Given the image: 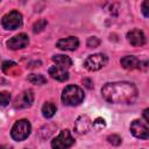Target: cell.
I'll return each mask as SVG.
<instances>
[{
  "instance_id": "obj_1",
  "label": "cell",
  "mask_w": 149,
  "mask_h": 149,
  "mask_svg": "<svg viewBox=\"0 0 149 149\" xmlns=\"http://www.w3.org/2000/svg\"><path fill=\"white\" fill-rule=\"evenodd\" d=\"M101 94L111 104H133L137 98V88L129 81L107 83L102 86Z\"/></svg>"
},
{
  "instance_id": "obj_2",
  "label": "cell",
  "mask_w": 149,
  "mask_h": 149,
  "mask_svg": "<svg viewBox=\"0 0 149 149\" xmlns=\"http://www.w3.org/2000/svg\"><path fill=\"white\" fill-rule=\"evenodd\" d=\"M84 92L79 86L68 85L62 93V101L66 106H77L84 100Z\"/></svg>"
},
{
  "instance_id": "obj_3",
  "label": "cell",
  "mask_w": 149,
  "mask_h": 149,
  "mask_svg": "<svg viewBox=\"0 0 149 149\" xmlns=\"http://www.w3.org/2000/svg\"><path fill=\"white\" fill-rule=\"evenodd\" d=\"M30 132H31L30 122L26 119H21L19 121H16L14 123V126L12 127L10 136L15 141H23L30 135Z\"/></svg>"
},
{
  "instance_id": "obj_4",
  "label": "cell",
  "mask_w": 149,
  "mask_h": 149,
  "mask_svg": "<svg viewBox=\"0 0 149 149\" xmlns=\"http://www.w3.org/2000/svg\"><path fill=\"white\" fill-rule=\"evenodd\" d=\"M73 144H74V139L71 136V133L68 129L61 130V133L51 141L52 149H69Z\"/></svg>"
},
{
  "instance_id": "obj_5",
  "label": "cell",
  "mask_w": 149,
  "mask_h": 149,
  "mask_svg": "<svg viewBox=\"0 0 149 149\" xmlns=\"http://www.w3.org/2000/svg\"><path fill=\"white\" fill-rule=\"evenodd\" d=\"M1 24L7 30H14L22 26V15L17 10H12L3 15L1 20Z\"/></svg>"
},
{
  "instance_id": "obj_6",
  "label": "cell",
  "mask_w": 149,
  "mask_h": 149,
  "mask_svg": "<svg viewBox=\"0 0 149 149\" xmlns=\"http://www.w3.org/2000/svg\"><path fill=\"white\" fill-rule=\"evenodd\" d=\"M107 56L104 54H94V55H90L85 62H84V66L88 70V71H98L101 68H104L107 64Z\"/></svg>"
},
{
  "instance_id": "obj_7",
  "label": "cell",
  "mask_w": 149,
  "mask_h": 149,
  "mask_svg": "<svg viewBox=\"0 0 149 149\" xmlns=\"http://www.w3.org/2000/svg\"><path fill=\"white\" fill-rule=\"evenodd\" d=\"M130 132L135 137L141 140H147L149 137V128L147 126V122H143L141 120H134L130 123Z\"/></svg>"
},
{
  "instance_id": "obj_8",
  "label": "cell",
  "mask_w": 149,
  "mask_h": 149,
  "mask_svg": "<svg viewBox=\"0 0 149 149\" xmlns=\"http://www.w3.org/2000/svg\"><path fill=\"white\" fill-rule=\"evenodd\" d=\"M34 101V92L31 90H26L21 94H19L14 100L15 108H27L30 107Z\"/></svg>"
},
{
  "instance_id": "obj_9",
  "label": "cell",
  "mask_w": 149,
  "mask_h": 149,
  "mask_svg": "<svg viewBox=\"0 0 149 149\" xmlns=\"http://www.w3.org/2000/svg\"><path fill=\"white\" fill-rule=\"evenodd\" d=\"M29 43V38H28V35L24 34V33H21L12 38H9L7 41V47L8 49L10 50H19V49H22L24 47H27Z\"/></svg>"
},
{
  "instance_id": "obj_10",
  "label": "cell",
  "mask_w": 149,
  "mask_h": 149,
  "mask_svg": "<svg viewBox=\"0 0 149 149\" xmlns=\"http://www.w3.org/2000/svg\"><path fill=\"white\" fill-rule=\"evenodd\" d=\"M127 38L133 47H142L146 43V35L140 29H132L127 33Z\"/></svg>"
},
{
  "instance_id": "obj_11",
  "label": "cell",
  "mask_w": 149,
  "mask_h": 149,
  "mask_svg": "<svg viewBox=\"0 0 149 149\" xmlns=\"http://www.w3.org/2000/svg\"><path fill=\"white\" fill-rule=\"evenodd\" d=\"M92 127V121L87 115H80L74 121V130L78 134H85L87 133Z\"/></svg>"
},
{
  "instance_id": "obj_12",
  "label": "cell",
  "mask_w": 149,
  "mask_h": 149,
  "mask_svg": "<svg viewBox=\"0 0 149 149\" xmlns=\"http://www.w3.org/2000/svg\"><path fill=\"white\" fill-rule=\"evenodd\" d=\"M79 45V41L77 37L74 36H70V37H65V38H61L57 42V47L61 50H76Z\"/></svg>"
},
{
  "instance_id": "obj_13",
  "label": "cell",
  "mask_w": 149,
  "mask_h": 149,
  "mask_svg": "<svg viewBox=\"0 0 149 149\" xmlns=\"http://www.w3.org/2000/svg\"><path fill=\"white\" fill-rule=\"evenodd\" d=\"M48 72H49L51 78H54V79H56L58 81H65V80L69 79L68 71L62 69V68H59V66H57V65H52L51 68H49Z\"/></svg>"
},
{
  "instance_id": "obj_14",
  "label": "cell",
  "mask_w": 149,
  "mask_h": 149,
  "mask_svg": "<svg viewBox=\"0 0 149 149\" xmlns=\"http://www.w3.org/2000/svg\"><path fill=\"white\" fill-rule=\"evenodd\" d=\"M120 63L122 65V68L127 69V70H134L137 69L140 65V61L135 57V56H125L120 59Z\"/></svg>"
},
{
  "instance_id": "obj_15",
  "label": "cell",
  "mask_w": 149,
  "mask_h": 149,
  "mask_svg": "<svg viewBox=\"0 0 149 149\" xmlns=\"http://www.w3.org/2000/svg\"><path fill=\"white\" fill-rule=\"evenodd\" d=\"M52 61L56 63L57 66H59V68H62L64 70L69 69L72 65L71 58L69 56H65V55H56V56L52 57Z\"/></svg>"
},
{
  "instance_id": "obj_16",
  "label": "cell",
  "mask_w": 149,
  "mask_h": 149,
  "mask_svg": "<svg viewBox=\"0 0 149 149\" xmlns=\"http://www.w3.org/2000/svg\"><path fill=\"white\" fill-rule=\"evenodd\" d=\"M56 111H57V107H56V105H55L54 102H51V101H47V102H44L43 106H42V114H43V116H44L45 119L52 118V116L55 115Z\"/></svg>"
},
{
  "instance_id": "obj_17",
  "label": "cell",
  "mask_w": 149,
  "mask_h": 149,
  "mask_svg": "<svg viewBox=\"0 0 149 149\" xmlns=\"http://www.w3.org/2000/svg\"><path fill=\"white\" fill-rule=\"evenodd\" d=\"M2 71L8 74H15L19 71V66L16 63H14L12 61H6L2 63Z\"/></svg>"
},
{
  "instance_id": "obj_18",
  "label": "cell",
  "mask_w": 149,
  "mask_h": 149,
  "mask_svg": "<svg viewBox=\"0 0 149 149\" xmlns=\"http://www.w3.org/2000/svg\"><path fill=\"white\" fill-rule=\"evenodd\" d=\"M28 80L31 84H35V85H42V84H45L47 83V78L43 74H36V73L29 74L28 76Z\"/></svg>"
},
{
  "instance_id": "obj_19",
  "label": "cell",
  "mask_w": 149,
  "mask_h": 149,
  "mask_svg": "<svg viewBox=\"0 0 149 149\" xmlns=\"http://www.w3.org/2000/svg\"><path fill=\"white\" fill-rule=\"evenodd\" d=\"M9 101H10V93L7 92V91L1 92L0 93V106L5 107L9 104Z\"/></svg>"
},
{
  "instance_id": "obj_20",
  "label": "cell",
  "mask_w": 149,
  "mask_h": 149,
  "mask_svg": "<svg viewBox=\"0 0 149 149\" xmlns=\"http://www.w3.org/2000/svg\"><path fill=\"white\" fill-rule=\"evenodd\" d=\"M45 26H47V20H38L37 22H35L34 23V26H33V31L34 33H40V31H42L44 28H45Z\"/></svg>"
},
{
  "instance_id": "obj_21",
  "label": "cell",
  "mask_w": 149,
  "mask_h": 149,
  "mask_svg": "<svg viewBox=\"0 0 149 149\" xmlns=\"http://www.w3.org/2000/svg\"><path fill=\"white\" fill-rule=\"evenodd\" d=\"M107 141L112 144V146H120L122 142V139L118 135V134H112L107 136Z\"/></svg>"
},
{
  "instance_id": "obj_22",
  "label": "cell",
  "mask_w": 149,
  "mask_h": 149,
  "mask_svg": "<svg viewBox=\"0 0 149 149\" xmlns=\"http://www.w3.org/2000/svg\"><path fill=\"white\" fill-rule=\"evenodd\" d=\"M86 45H87L88 48H97V47L100 45V40H99L98 37H95V36H91V37L87 38Z\"/></svg>"
},
{
  "instance_id": "obj_23",
  "label": "cell",
  "mask_w": 149,
  "mask_h": 149,
  "mask_svg": "<svg viewBox=\"0 0 149 149\" xmlns=\"http://www.w3.org/2000/svg\"><path fill=\"white\" fill-rule=\"evenodd\" d=\"M92 126H93L94 128L101 129V128H104V127L106 126V123H105V120H104L102 118H97V119L92 122Z\"/></svg>"
},
{
  "instance_id": "obj_24",
  "label": "cell",
  "mask_w": 149,
  "mask_h": 149,
  "mask_svg": "<svg viewBox=\"0 0 149 149\" xmlns=\"http://www.w3.org/2000/svg\"><path fill=\"white\" fill-rule=\"evenodd\" d=\"M142 13L144 15V17L149 16V12H148V1H143L142 2Z\"/></svg>"
},
{
  "instance_id": "obj_25",
  "label": "cell",
  "mask_w": 149,
  "mask_h": 149,
  "mask_svg": "<svg viewBox=\"0 0 149 149\" xmlns=\"http://www.w3.org/2000/svg\"><path fill=\"white\" fill-rule=\"evenodd\" d=\"M83 83H84V85L88 88V90H91V88H93V83H92V80L91 79H88V78H85L84 80H83Z\"/></svg>"
},
{
  "instance_id": "obj_26",
  "label": "cell",
  "mask_w": 149,
  "mask_h": 149,
  "mask_svg": "<svg viewBox=\"0 0 149 149\" xmlns=\"http://www.w3.org/2000/svg\"><path fill=\"white\" fill-rule=\"evenodd\" d=\"M148 112H149L148 108H146V109L143 111V116H144V120H146L144 122H147V123L149 122V115H148Z\"/></svg>"
},
{
  "instance_id": "obj_27",
  "label": "cell",
  "mask_w": 149,
  "mask_h": 149,
  "mask_svg": "<svg viewBox=\"0 0 149 149\" xmlns=\"http://www.w3.org/2000/svg\"><path fill=\"white\" fill-rule=\"evenodd\" d=\"M0 149H7V147H6V146H2V144H0Z\"/></svg>"
}]
</instances>
